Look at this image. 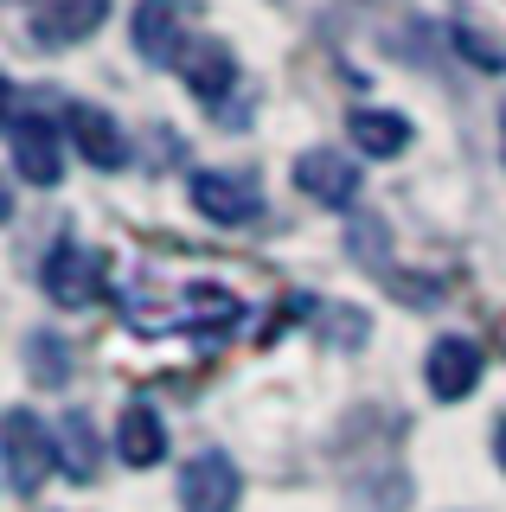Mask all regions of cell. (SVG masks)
Here are the masks:
<instances>
[{"label": "cell", "mask_w": 506, "mask_h": 512, "mask_svg": "<svg viewBox=\"0 0 506 512\" xmlns=\"http://www.w3.org/2000/svg\"><path fill=\"white\" fill-rule=\"evenodd\" d=\"M186 192H193V205L212 224H257L263 218V186L250 173H193Z\"/></svg>", "instance_id": "5b68a950"}, {"label": "cell", "mask_w": 506, "mask_h": 512, "mask_svg": "<svg viewBox=\"0 0 506 512\" xmlns=\"http://www.w3.org/2000/svg\"><path fill=\"white\" fill-rule=\"evenodd\" d=\"M45 295H52L58 308H90V301L103 295V256L84 250L77 237L52 244V256H45Z\"/></svg>", "instance_id": "277c9868"}, {"label": "cell", "mask_w": 506, "mask_h": 512, "mask_svg": "<svg viewBox=\"0 0 506 512\" xmlns=\"http://www.w3.org/2000/svg\"><path fill=\"white\" fill-rule=\"evenodd\" d=\"M116 455L129 461V468H154V461L167 455V429H161V416H154L148 404H129V410H122V423H116Z\"/></svg>", "instance_id": "4fadbf2b"}, {"label": "cell", "mask_w": 506, "mask_h": 512, "mask_svg": "<svg viewBox=\"0 0 506 512\" xmlns=\"http://www.w3.org/2000/svg\"><path fill=\"white\" fill-rule=\"evenodd\" d=\"M500 148H506V128H500Z\"/></svg>", "instance_id": "e0dca14e"}, {"label": "cell", "mask_w": 506, "mask_h": 512, "mask_svg": "<svg viewBox=\"0 0 506 512\" xmlns=\"http://www.w3.org/2000/svg\"><path fill=\"white\" fill-rule=\"evenodd\" d=\"M33 7V39L39 45H77L103 26L109 0H26Z\"/></svg>", "instance_id": "ba28073f"}, {"label": "cell", "mask_w": 506, "mask_h": 512, "mask_svg": "<svg viewBox=\"0 0 506 512\" xmlns=\"http://www.w3.org/2000/svg\"><path fill=\"white\" fill-rule=\"evenodd\" d=\"M295 186L308 192V199H321V205H353L359 199V167L346 154L334 148H314L295 160Z\"/></svg>", "instance_id": "9c48e42d"}, {"label": "cell", "mask_w": 506, "mask_h": 512, "mask_svg": "<svg viewBox=\"0 0 506 512\" xmlns=\"http://www.w3.org/2000/svg\"><path fill=\"white\" fill-rule=\"evenodd\" d=\"M26 352H33V378L39 384H65V346H58V340H45V333H39Z\"/></svg>", "instance_id": "9a60e30c"}, {"label": "cell", "mask_w": 506, "mask_h": 512, "mask_svg": "<svg viewBox=\"0 0 506 512\" xmlns=\"http://www.w3.org/2000/svg\"><path fill=\"white\" fill-rule=\"evenodd\" d=\"M186 0H141L135 7V52L154 64H180L186 58Z\"/></svg>", "instance_id": "52a82bcc"}, {"label": "cell", "mask_w": 506, "mask_h": 512, "mask_svg": "<svg viewBox=\"0 0 506 512\" xmlns=\"http://www.w3.org/2000/svg\"><path fill=\"white\" fill-rule=\"evenodd\" d=\"M0 455H7V487L20 493V500H33L45 487V474L58 468V442H52V429H39L33 410H7V423H0Z\"/></svg>", "instance_id": "6da1fadb"}, {"label": "cell", "mask_w": 506, "mask_h": 512, "mask_svg": "<svg viewBox=\"0 0 506 512\" xmlns=\"http://www.w3.org/2000/svg\"><path fill=\"white\" fill-rule=\"evenodd\" d=\"M71 135H77V148H84L90 167H103V173L129 167V135H122L116 116H103V109H71Z\"/></svg>", "instance_id": "7c38bea8"}, {"label": "cell", "mask_w": 506, "mask_h": 512, "mask_svg": "<svg viewBox=\"0 0 506 512\" xmlns=\"http://www.w3.org/2000/svg\"><path fill=\"white\" fill-rule=\"evenodd\" d=\"M494 455H500V468H506V416H500V429H494Z\"/></svg>", "instance_id": "2e32d148"}, {"label": "cell", "mask_w": 506, "mask_h": 512, "mask_svg": "<svg viewBox=\"0 0 506 512\" xmlns=\"http://www.w3.org/2000/svg\"><path fill=\"white\" fill-rule=\"evenodd\" d=\"M346 128H353V148L372 154V160L404 154V141H410V122L391 116V109H353V116H346Z\"/></svg>", "instance_id": "5bb4252c"}, {"label": "cell", "mask_w": 506, "mask_h": 512, "mask_svg": "<svg viewBox=\"0 0 506 512\" xmlns=\"http://www.w3.org/2000/svg\"><path fill=\"white\" fill-rule=\"evenodd\" d=\"M7 154L20 186H58V173H65V141H58L52 116H33V109L7 116Z\"/></svg>", "instance_id": "7a4b0ae2"}, {"label": "cell", "mask_w": 506, "mask_h": 512, "mask_svg": "<svg viewBox=\"0 0 506 512\" xmlns=\"http://www.w3.org/2000/svg\"><path fill=\"white\" fill-rule=\"evenodd\" d=\"M52 442H58V468H65L77 487H90V480L103 474V442H97V423H90L84 410L58 416V423H52Z\"/></svg>", "instance_id": "30bf717a"}, {"label": "cell", "mask_w": 506, "mask_h": 512, "mask_svg": "<svg viewBox=\"0 0 506 512\" xmlns=\"http://www.w3.org/2000/svg\"><path fill=\"white\" fill-rule=\"evenodd\" d=\"M180 77H186V90H193L199 103H225V90L237 84V64H231V52L218 39H193L186 58H180Z\"/></svg>", "instance_id": "8fae6325"}, {"label": "cell", "mask_w": 506, "mask_h": 512, "mask_svg": "<svg viewBox=\"0 0 506 512\" xmlns=\"http://www.w3.org/2000/svg\"><path fill=\"white\" fill-rule=\"evenodd\" d=\"M244 474L231 468V455H193L180 474V506L186 512H237Z\"/></svg>", "instance_id": "8992f818"}, {"label": "cell", "mask_w": 506, "mask_h": 512, "mask_svg": "<svg viewBox=\"0 0 506 512\" xmlns=\"http://www.w3.org/2000/svg\"><path fill=\"white\" fill-rule=\"evenodd\" d=\"M481 372H487V352H481V340H468V333H442L430 346V359H423L430 397H442V404H462L474 384H481Z\"/></svg>", "instance_id": "3957f363"}]
</instances>
